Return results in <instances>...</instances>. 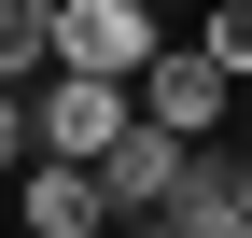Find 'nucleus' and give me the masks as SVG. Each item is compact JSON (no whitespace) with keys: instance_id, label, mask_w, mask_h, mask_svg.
<instances>
[{"instance_id":"obj_1","label":"nucleus","mask_w":252,"mask_h":238,"mask_svg":"<svg viewBox=\"0 0 252 238\" xmlns=\"http://www.w3.org/2000/svg\"><path fill=\"white\" fill-rule=\"evenodd\" d=\"M154 0H42V70H70V84H140L154 70Z\"/></svg>"},{"instance_id":"obj_2","label":"nucleus","mask_w":252,"mask_h":238,"mask_svg":"<svg viewBox=\"0 0 252 238\" xmlns=\"http://www.w3.org/2000/svg\"><path fill=\"white\" fill-rule=\"evenodd\" d=\"M154 224H168V238H252V154H238V140H182Z\"/></svg>"},{"instance_id":"obj_3","label":"nucleus","mask_w":252,"mask_h":238,"mask_svg":"<svg viewBox=\"0 0 252 238\" xmlns=\"http://www.w3.org/2000/svg\"><path fill=\"white\" fill-rule=\"evenodd\" d=\"M126 126H140V112H126V84H70V70L28 84V154H56V168H98Z\"/></svg>"},{"instance_id":"obj_4","label":"nucleus","mask_w":252,"mask_h":238,"mask_svg":"<svg viewBox=\"0 0 252 238\" xmlns=\"http://www.w3.org/2000/svg\"><path fill=\"white\" fill-rule=\"evenodd\" d=\"M224 98H238V84H224V70H210V56H196V42H154V70H140V84H126V112H140V126H154V140H224Z\"/></svg>"},{"instance_id":"obj_5","label":"nucleus","mask_w":252,"mask_h":238,"mask_svg":"<svg viewBox=\"0 0 252 238\" xmlns=\"http://www.w3.org/2000/svg\"><path fill=\"white\" fill-rule=\"evenodd\" d=\"M14 224H28V238H98L112 210H98V182H84V168L28 154V168H14Z\"/></svg>"},{"instance_id":"obj_6","label":"nucleus","mask_w":252,"mask_h":238,"mask_svg":"<svg viewBox=\"0 0 252 238\" xmlns=\"http://www.w3.org/2000/svg\"><path fill=\"white\" fill-rule=\"evenodd\" d=\"M0 84H14V98L42 84V0H0Z\"/></svg>"},{"instance_id":"obj_7","label":"nucleus","mask_w":252,"mask_h":238,"mask_svg":"<svg viewBox=\"0 0 252 238\" xmlns=\"http://www.w3.org/2000/svg\"><path fill=\"white\" fill-rule=\"evenodd\" d=\"M14 168H28V98L0 84V182H14Z\"/></svg>"},{"instance_id":"obj_8","label":"nucleus","mask_w":252,"mask_h":238,"mask_svg":"<svg viewBox=\"0 0 252 238\" xmlns=\"http://www.w3.org/2000/svg\"><path fill=\"white\" fill-rule=\"evenodd\" d=\"M98 238H168V224H98Z\"/></svg>"},{"instance_id":"obj_9","label":"nucleus","mask_w":252,"mask_h":238,"mask_svg":"<svg viewBox=\"0 0 252 238\" xmlns=\"http://www.w3.org/2000/svg\"><path fill=\"white\" fill-rule=\"evenodd\" d=\"M210 14H238V0H210Z\"/></svg>"}]
</instances>
